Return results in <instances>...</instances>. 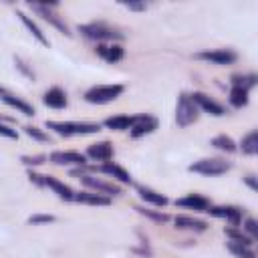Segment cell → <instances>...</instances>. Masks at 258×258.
Returning <instances> with one entry per match:
<instances>
[{"label":"cell","instance_id":"obj_1","mask_svg":"<svg viewBox=\"0 0 258 258\" xmlns=\"http://www.w3.org/2000/svg\"><path fill=\"white\" fill-rule=\"evenodd\" d=\"M46 129H52L58 135H89L97 133L101 127L97 123H77V121H46Z\"/></svg>","mask_w":258,"mask_h":258},{"label":"cell","instance_id":"obj_2","mask_svg":"<svg viewBox=\"0 0 258 258\" xmlns=\"http://www.w3.org/2000/svg\"><path fill=\"white\" fill-rule=\"evenodd\" d=\"M79 32L91 40H121L123 34L119 30H115L113 26L105 24V22H91V24H83L79 26Z\"/></svg>","mask_w":258,"mask_h":258},{"label":"cell","instance_id":"obj_3","mask_svg":"<svg viewBox=\"0 0 258 258\" xmlns=\"http://www.w3.org/2000/svg\"><path fill=\"white\" fill-rule=\"evenodd\" d=\"M123 93V85H97L85 93V99L93 105H105L115 101Z\"/></svg>","mask_w":258,"mask_h":258},{"label":"cell","instance_id":"obj_4","mask_svg":"<svg viewBox=\"0 0 258 258\" xmlns=\"http://www.w3.org/2000/svg\"><path fill=\"white\" fill-rule=\"evenodd\" d=\"M200 109L196 107V103L191 101V97L189 95H179V99H177V107H175V121H177V125L179 127H187V125H191L196 119H198V113Z\"/></svg>","mask_w":258,"mask_h":258},{"label":"cell","instance_id":"obj_5","mask_svg":"<svg viewBox=\"0 0 258 258\" xmlns=\"http://www.w3.org/2000/svg\"><path fill=\"white\" fill-rule=\"evenodd\" d=\"M230 169V163L222 161V159H200L196 163L189 165V171H196V173H202V175H222Z\"/></svg>","mask_w":258,"mask_h":258},{"label":"cell","instance_id":"obj_6","mask_svg":"<svg viewBox=\"0 0 258 258\" xmlns=\"http://www.w3.org/2000/svg\"><path fill=\"white\" fill-rule=\"evenodd\" d=\"M30 179L36 181V183H40V185H48L60 200H67V202L75 200V191H73L69 185H64L62 181H58V179H54V177H50V175H36V173H30Z\"/></svg>","mask_w":258,"mask_h":258},{"label":"cell","instance_id":"obj_7","mask_svg":"<svg viewBox=\"0 0 258 258\" xmlns=\"http://www.w3.org/2000/svg\"><path fill=\"white\" fill-rule=\"evenodd\" d=\"M52 6H54V4H36V2L32 4V2H30V8H32V10H36V12H38L46 22H50V24H52L54 28H58L62 34H71V32H69V26H67V24H64V22H62L54 12H50V8H52Z\"/></svg>","mask_w":258,"mask_h":258},{"label":"cell","instance_id":"obj_8","mask_svg":"<svg viewBox=\"0 0 258 258\" xmlns=\"http://www.w3.org/2000/svg\"><path fill=\"white\" fill-rule=\"evenodd\" d=\"M191 97V101L196 103V107L198 109H202V111H206V113H210V115H216V117H222L226 111H224V107L220 105V103H216L214 99H210L208 95H204V93H194V95H189Z\"/></svg>","mask_w":258,"mask_h":258},{"label":"cell","instance_id":"obj_9","mask_svg":"<svg viewBox=\"0 0 258 258\" xmlns=\"http://www.w3.org/2000/svg\"><path fill=\"white\" fill-rule=\"evenodd\" d=\"M204 60H210L214 64H232L236 60V52H232L230 48H218V50H206L198 54Z\"/></svg>","mask_w":258,"mask_h":258},{"label":"cell","instance_id":"obj_10","mask_svg":"<svg viewBox=\"0 0 258 258\" xmlns=\"http://www.w3.org/2000/svg\"><path fill=\"white\" fill-rule=\"evenodd\" d=\"M50 161L56 165H85L87 157L77 151H54L50 153Z\"/></svg>","mask_w":258,"mask_h":258},{"label":"cell","instance_id":"obj_11","mask_svg":"<svg viewBox=\"0 0 258 258\" xmlns=\"http://www.w3.org/2000/svg\"><path fill=\"white\" fill-rule=\"evenodd\" d=\"M153 129H157V119L155 117H149V115H137L133 127L129 129L133 137H141V135H147L151 133Z\"/></svg>","mask_w":258,"mask_h":258},{"label":"cell","instance_id":"obj_12","mask_svg":"<svg viewBox=\"0 0 258 258\" xmlns=\"http://www.w3.org/2000/svg\"><path fill=\"white\" fill-rule=\"evenodd\" d=\"M208 212H210L212 216H216V218H226V220H230L234 226H238V224L242 222V210H238V208H234V206H210Z\"/></svg>","mask_w":258,"mask_h":258},{"label":"cell","instance_id":"obj_13","mask_svg":"<svg viewBox=\"0 0 258 258\" xmlns=\"http://www.w3.org/2000/svg\"><path fill=\"white\" fill-rule=\"evenodd\" d=\"M87 155L91 157V159H95V161H109L111 157H113V145L109 143V141H101V143H95V145H91L89 149H87Z\"/></svg>","mask_w":258,"mask_h":258},{"label":"cell","instance_id":"obj_14","mask_svg":"<svg viewBox=\"0 0 258 258\" xmlns=\"http://www.w3.org/2000/svg\"><path fill=\"white\" fill-rule=\"evenodd\" d=\"M42 101L50 109H62V107H67V93L62 89H58V87H52V89H48L44 93Z\"/></svg>","mask_w":258,"mask_h":258},{"label":"cell","instance_id":"obj_15","mask_svg":"<svg viewBox=\"0 0 258 258\" xmlns=\"http://www.w3.org/2000/svg\"><path fill=\"white\" fill-rule=\"evenodd\" d=\"M175 204L181 206V208L196 210V212H208V208H210V202H208L204 196H198V194H189V196H185V198H179Z\"/></svg>","mask_w":258,"mask_h":258},{"label":"cell","instance_id":"obj_16","mask_svg":"<svg viewBox=\"0 0 258 258\" xmlns=\"http://www.w3.org/2000/svg\"><path fill=\"white\" fill-rule=\"evenodd\" d=\"M137 115H117V117H109L105 119V127L107 129H113V131H125V129H131L133 123H135Z\"/></svg>","mask_w":258,"mask_h":258},{"label":"cell","instance_id":"obj_17","mask_svg":"<svg viewBox=\"0 0 258 258\" xmlns=\"http://www.w3.org/2000/svg\"><path fill=\"white\" fill-rule=\"evenodd\" d=\"M97 54L103 56L107 62H119L125 54V50L119 44H99L97 46Z\"/></svg>","mask_w":258,"mask_h":258},{"label":"cell","instance_id":"obj_18","mask_svg":"<svg viewBox=\"0 0 258 258\" xmlns=\"http://www.w3.org/2000/svg\"><path fill=\"white\" fill-rule=\"evenodd\" d=\"M81 181H83L85 185H89V187H95V189L101 191V194H107V196H117V194H121L119 187H115L113 183L95 179V177H91V175H81Z\"/></svg>","mask_w":258,"mask_h":258},{"label":"cell","instance_id":"obj_19","mask_svg":"<svg viewBox=\"0 0 258 258\" xmlns=\"http://www.w3.org/2000/svg\"><path fill=\"white\" fill-rule=\"evenodd\" d=\"M75 200L81 202V204H91V206H109V204H111V198H109V196L95 194V191H81V194H75Z\"/></svg>","mask_w":258,"mask_h":258},{"label":"cell","instance_id":"obj_20","mask_svg":"<svg viewBox=\"0 0 258 258\" xmlns=\"http://www.w3.org/2000/svg\"><path fill=\"white\" fill-rule=\"evenodd\" d=\"M6 105H10L12 109H16V111H20V113H24V115H34V109H32V105H28L26 101H22V99H18V97H14L12 93H4L2 97H0Z\"/></svg>","mask_w":258,"mask_h":258},{"label":"cell","instance_id":"obj_21","mask_svg":"<svg viewBox=\"0 0 258 258\" xmlns=\"http://www.w3.org/2000/svg\"><path fill=\"white\" fill-rule=\"evenodd\" d=\"M99 171H103V173H107V175H111V177H115L117 181H121V183H131V175L123 169V167H119V165H115V163H105V165H101L99 167Z\"/></svg>","mask_w":258,"mask_h":258},{"label":"cell","instance_id":"obj_22","mask_svg":"<svg viewBox=\"0 0 258 258\" xmlns=\"http://www.w3.org/2000/svg\"><path fill=\"white\" fill-rule=\"evenodd\" d=\"M175 226L181 228V230H194V232H204L208 228L206 222L196 220V218H189V216H177L175 218Z\"/></svg>","mask_w":258,"mask_h":258},{"label":"cell","instance_id":"obj_23","mask_svg":"<svg viewBox=\"0 0 258 258\" xmlns=\"http://www.w3.org/2000/svg\"><path fill=\"white\" fill-rule=\"evenodd\" d=\"M137 191H139V198L143 202H149V204H153L157 208H163L167 204V198L165 196H161V194H157V191H153L149 187H137Z\"/></svg>","mask_w":258,"mask_h":258},{"label":"cell","instance_id":"obj_24","mask_svg":"<svg viewBox=\"0 0 258 258\" xmlns=\"http://www.w3.org/2000/svg\"><path fill=\"white\" fill-rule=\"evenodd\" d=\"M16 14H18V18L22 20V24L28 28V32H30V34H32V36H34V38L40 42V44H44V46H46V44H48V38H46V36L40 32V28H38V26H36V24L30 20V16H26V14H24V12H20V10H18Z\"/></svg>","mask_w":258,"mask_h":258},{"label":"cell","instance_id":"obj_25","mask_svg":"<svg viewBox=\"0 0 258 258\" xmlns=\"http://www.w3.org/2000/svg\"><path fill=\"white\" fill-rule=\"evenodd\" d=\"M228 250H230L236 258H256L252 246H246V244H240V242H234V240L228 242Z\"/></svg>","mask_w":258,"mask_h":258},{"label":"cell","instance_id":"obj_26","mask_svg":"<svg viewBox=\"0 0 258 258\" xmlns=\"http://www.w3.org/2000/svg\"><path fill=\"white\" fill-rule=\"evenodd\" d=\"M230 103L234 105V107H246L248 105V91L244 89V87H238V85H234L232 87V91H230Z\"/></svg>","mask_w":258,"mask_h":258},{"label":"cell","instance_id":"obj_27","mask_svg":"<svg viewBox=\"0 0 258 258\" xmlns=\"http://www.w3.org/2000/svg\"><path fill=\"white\" fill-rule=\"evenodd\" d=\"M242 153H246V155H254L256 151H258V131L256 129H252L244 139H242Z\"/></svg>","mask_w":258,"mask_h":258},{"label":"cell","instance_id":"obj_28","mask_svg":"<svg viewBox=\"0 0 258 258\" xmlns=\"http://www.w3.org/2000/svg\"><path fill=\"white\" fill-rule=\"evenodd\" d=\"M212 145H214L216 149H220V151H226V153L236 151V143H234V139L228 137V135H218V137H214V139H212Z\"/></svg>","mask_w":258,"mask_h":258},{"label":"cell","instance_id":"obj_29","mask_svg":"<svg viewBox=\"0 0 258 258\" xmlns=\"http://www.w3.org/2000/svg\"><path fill=\"white\" fill-rule=\"evenodd\" d=\"M232 83L238 85V87H244L246 91H250V87L256 85V77H254V75H244V77L234 75V77H232Z\"/></svg>","mask_w":258,"mask_h":258},{"label":"cell","instance_id":"obj_30","mask_svg":"<svg viewBox=\"0 0 258 258\" xmlns=\"http://www.w3.org/2000/svg\"><path fill=\"white\" fill-rule=\"evenodd\" d=\"M24 133H26L28 137H32V139H38V141H46V139H48V137H46V135H44L40 129L30 127V125H26V127H24Z\"/></svg>","mask_w":258,"mask_h":258},{"label":"cell","instance_id":"obj_31","mask_svg":"<svg viewBox=\"0 0 258 258\" xmlns=\"http://www.w3.org/2000/svg\"><path fill=\"white\" fill-rule=\"evenodd\" d=\"M244 230L250 234V238L254 240L256 236H258V226H256V220L254 218H246V222H244Z\"/></svg>","mask_w":258,"mask_h":258},{"label":"cell","instance_id":"obj_32","mask_svg":"<svg viewBox=\"0 0 258 258\" xmlns=\"http://www.w3.org/2000/svg\"><path fill=\"white\" fill-rule=\"evenodd\" d=\"M141 214H145V216H149V218H153V220H157V222H167V216L165 214H157V212H151V210H145V208H137Z\"/></svg>","mask_w":258,"mask_h":258},{"label":"cell","instance_id":"obj_33","mask_svg":"<svg viewBox=\"0 0 258 258\" xmlns=\"http://www.w3.org/2000/svg\"><path fill=\"white\" fill-rule=\"evenodd\" d=\"M0 135L10 137V139H16V131H14V129H10V127H6V125H2V123H0Z\"/></svg>","mask_w":258,"mask_h":258},{"label":"cell","instance_id":"obj_34","mask_svg":"<svg viewBox=\"0 0 258 258\" xmlns=\"http://www.w3.org/2000/svg\"><path fill=\"white\" fill-rule=\"evenodd\" d=\"M52 220H54L52 216H32L28 222L30 224H38V222H52Z\"/></svg>","mask_w":258,"mask_h":258},{"label":"cell","instance_id":"obj_35","mask_svg":"<svg viewBox=\"0 0 258 258\" xmlns=\"http://www.w3.org/2000/svg\"><path fill=\"white\" fill-rule=\"evenodd\" d=\"M22 161L24 163H32V165H38V163H42V157H22Z\"/></svg>","mask_w":258,"mask_h":258},{"label":"cell","instance_id":"obj_36","mask_svg":"<svg viewBox=\"0 0 258 258\" xmlns=\"http://www.w3.org/2000/svg\"><path fill=\"white\" fill-rule=\"evenodd\" d=\"M244 181H246V183H248V185H250V187H252L254 191L258 189V183H256V179H254V175H246V177H244Z\"/></svg>","mask_w":258,"mask_h":258},{"label":"cell","instance_id":"obj_37","mask_svg":"<svg viewBox=\"0 0 258 258\" xmlns=\"http://www.w3.org/2000/svg\"><path fill=\"white\" fill-rule=\"evenodd\" d=\"M129 10H145V4H125Z\"/></svg>","mask_w":258,"mask_h":258}]
</instances>
